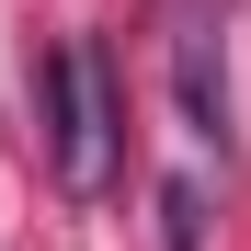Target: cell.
<instances>
[{
  "instance_id": "obj_2",
  "label": "cell",
  "mask_w": 251,
  "mask_h": 251,
  "mask_svg": "<svg viewBox=\"0 0 251 251\" xmlns=\"http://www.w3.org/2000/svg\"><path fill=\"white\" fill-rule=\"evenodd\" d=\"M172 80H183V114H194V137H217V149H228V0H183Z\"/></svg>"
},
{
  "instance_id": "obj_3",
  "label": "cell",
  "mask_w": 251,
  "mask_h": 251,
  "mask_svg": "<svg viewBox=\"0 0 251 251\" xmlns=\"http://www.w3.org/2000/svg\"><path fill=\"white\" fill-rule=\"evenodd\" d=\"M160 251H205V194L194 183H160Z\"/></svg>"
},
{
  "instance_id": "obj_1",
  "label": "cell",
  "mask_w": 251,
  "mask_h": 251,
  "mask_svg": "<svg viewBox=\"0 0 251 251\" xmlns=\"http://www.w3.org/2000/svg\"><path fill=\"white\" fill-rule=\"evenodd\" d=\"M34 126H46V172L57 194L92 205L126 160V80H114V46L103 34H69V46L34 69Z\"/></svg>"
}]
</instances>
